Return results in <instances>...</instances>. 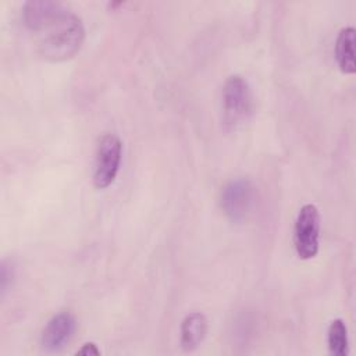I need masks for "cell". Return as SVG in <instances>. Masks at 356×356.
I'll return each mask as SVG.
<instances>
[{
    "instance_id": "cell-1",
    "label": "cell",
    "mask_w": 356,
    "mask_h": 356,
    "mask_svg": "<svg viewBox=\"0 0 356 356\" xmlns=\"http://www.w3.org/2000/svg\"><path fill=\"white\" fill-rule=\"evenodd\" d=\"M32 33L39 56L49 61H65L72 58L81 50L85 40L82 19L65 7Z\"/></svg>"
},
{
    "instance_id": "cell-2",
    "label": "cell",
    "mask_w": 356,
    "mask_h": 356,
    "mask_svg": "<svg viewBox=\"0 0 356 356\" xmlns=\"http://www.w3.org/2000/svg\"><path fill=\"white\" fill-rule=\"evenodd\" d=\"M122 157V142L115 134L99 138L93 161V185L97 189L108 188L117 178Z\"/></svg>"
},
{
    "instance_id": "cell-3",
    "label": "cell",
    "mask_w": 356,
    "mask_h": 356,
    "mask_svg": "<svg viewBox=\"0 0 356 356\" xmlns=\"http://www.w3.org/2000/svg\"><path fill=\"white\" fill-rule=\"evenodd\" d=\"M222 122L227 128L242 124L252 111V92L248 81L241 75L227 78L221 92Z\"/></svg>"
},
{
    "instance_id": "cell-4",
    "label": "cell",
    "mask_w": 356,
    "mask_h": 356,
    "mask_svg": "<svg viewBox=\"0 0 356 356\" xmlns=\"http://www.w3.org/2000/svg\"><path fill=\"white\" fill-rule=\"evenodd\" d=\"M222 213L232 222H243L256 206V188L246 178H236L227 182L220 192Z\"/></svg>"
},
{
    "instance_id": "cell-5",
    "label": "cell",
    "mask_w": 356,
    "mask_h": 356,
    "mask_svg": "<svg viewBox=\"0 0 356 356\" xmlns=\"http://www.w3.org/2000/svg\"><path fill=\"white\" fill-rule=\"evenodd\" d=\"M293 245L299 259L309 260L320 248V211L316 204L306 203L300 207L293 227Z\"/></svg>"
},
{
    "instance_id": "cell-6",
    "label": "cell",
    "mask_w": 356,
    "mask_h": 356,
    "mask_svg": "<svg viewBox=\"0 0 356 356\" xmlns=\"http://www.w3.org/2000/svg\"><path fill=\"white\" fill-rule=\"evenodd\" d=\"M75 330V317L70 312H60L44 325L40 337V345L46 352H58L72 339Z\"/></svg>"
},
{
    "instance_id": "cell-7",
    "label": "cell",
    "mask_w": 356,
    "mask_h": 356,
    "mask_svg": "<svg viewBox=\"0 0 356 356\" xmlns=\"http://www.w3.org/2000/svg\"><path fill=\"white\" fill-rule=\"evenodd\" d=\"M209 331V321L200 312L189 313L181 323V346L185 352H192L202 345Z\"/></svg>"
},
{
    "instance_id": "cell-8",
    "label": "cell",
    "mask_w": 356,
    "mask_h": 356,
    "mask_svg": "<svg viewBox=\"0 0 356 356\" xmlns=\"http://www.w3.org/2000/svg\"><path fill=\"white\" fill-rule=\"evenodd\" d=\"M355 28L345 26L335 40V60L343 74L352 75L356 71L355 63Z\"/></svg>"
},
{
    "instance_id": "cell-9",
    "label": "cell",
    "mask_w": 356,
    "mask_h": 356,
    "mask_svg": "<svg viewBox=\"0 0 356 356\" xmlns=\"http://www.w3.org/2000/svg\"><path fill=\"white\" fill-rule=\"evenodd\" d=\"M64 6L58 1L49 0H33L28 1L22 10V19L25 26L33 32L42 24H44L49 18H51L56 13H58Z\"/></svg>"
},
{
    "instance_id": "cell-10",
    "label": "cell",
    "mask_w": 356,
    "mask_h": 356,
    "mask_svg": "<svg viewBox=\"0 0 356 356\" xmlns=\"http://www.w3.org/2000/svg\"><path fill=\"white\" fill-rule=\"evenodd\" d=\"M328 350L332 356H346L349 353L348 328L342 318H334L327 331Z\"/></svg>"
},
{
    "instance_id": "cell-11",
    "label": "cell",
    "mask_w": 356,
    "mask_h": 356,
    "mask_svg": "<svg viewBox=\"0 0 356 356\" xmlns=\"http://www.w3.org/2000/svg\"><path fill=\"white\" fill-rule=\"evenodd\" d=\"M15 277V264L11 259H4L1 261L0 267V288H1V296L7 293L10 286L13 285Z\"/></svg>"
},
{
    "instance_id": "cell-12",
    "label": "cell",
    "mask_w": 356,
    "mask_h": 356,
    "mask_svg": "<svg viewBox=\"0 0 356 356\" xmlns=\"http://www.w3.org/2000/svg\"><path fill=\"white\" fill-rule=\"evenodd\" d=\"M76 355H82V356H99L100 355V349L96 346V343L93 342H86L83 343L78 350Z\"/></svg>"
}]
</instances>
